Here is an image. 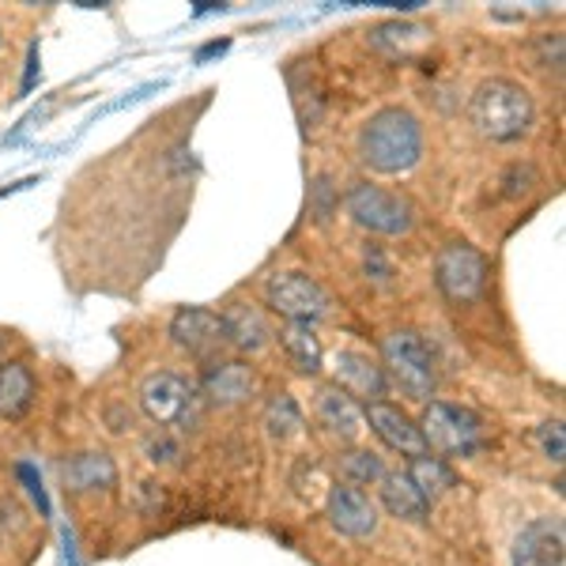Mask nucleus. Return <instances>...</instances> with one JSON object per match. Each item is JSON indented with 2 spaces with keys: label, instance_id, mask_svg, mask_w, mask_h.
<instances>
[{
  "label": "nucleus",
  "instance_id": "1",
  "mask_svg": "<svg viewBox=\"0 0 566 566\" xmlns=\"http://www.w3.org/2000/svg\"><path fill=\"white\" fill-rule=\"evenodd\" d=\"M359 155L378 175H405L423 155V129H419V122L408 109L386 106L363 125Z\"/></svg>",
  "mask_w": 566,
  "mask_h": 566
},
{
  "label": "nucleus",
  "instance_id": "2",
  "mask_svg": "<svg viewBox=\"0 0 566 566\" xmlns=\"http://www.w3.org/2000/svg\"><path fill=\"white\" fill-rule=\"evenodd\" d=\"M472 125L495 144L522 140L533 129V98L514 80H483L469 103Z\"/></svg>",
  "mask_w": 566,
  "mask_h": 566
},
{
  "label": "nucleus",
  "instance_id": "3",
  "mask_svg": "<svg viewBox=\"0 0 566 566\" xmlns=\"http://www.w3.org/2000/svg\"><path fill=\"white\" fill-rule=\"evenodd\" d=\"M381 359H386V381H392L408 400H427L438 386L434 355L427 348V340L412 328H400L381 340Z\"/></svg>",
  "mask_w": 566,
  "mask_h": 566
},
{
  "label": "nucleus",
  "instance_id": "4",
  "mask_svg": "<svg viewBox=\"0 0 566 566\" xmlns=\"http://www.w3.org/2000/svg\"><path fill=\"white\" fill-rule=\"evenodd\" d=\"M419 434H423V446L442 458H469V453L480 450V416L469 412V408L446 405V400H431L423 408V419H419Z\"/></svg>",
  "mask_w": 566,
  "mask_h": 566
},
{
  "label": "nucleus",
  "instance_id": "5",
  "mask_svg": "<svg viewBox=\"0 0 566 566\" xmlns=\"http://www.w3.org/2000/svg\"><path fill=\"white\" fill-rule=\"evenodd\" d=\"M264 295H269V306L276 314L298 325L322 322L328 306H333L328 303V291L314 276H306V272H276V276H269V283H264Z\"/></svg>",
  "mask_w": 566,
  "mask_h": 566
},
{
  "label": "nucleus",
  "instance_id": "6",
  "mask_svg": "<svg viewBox=\"0 0 566 566\" xmlns=\"http://www.w3.org/2000/svg\"><path fill=\"white\" fill-rule=\"evenodd\" d=\"M434 280L450 303H476L488 287V261L469 242H450L434 261Z\"/></svg>",
  "mask_w": 566,
  "mask_h": 566
},
{
  "label": "nucleus",
  "instance_id": "7",
  "mask_svg": "<svg viewBox=\"0 0 566 566\" xmlns=\"http://www.w3.org/2000/svg\"><path fill=\"white\" fill-rule=\"evenodd\" d=\"M348 212L355 223L374 234H405L412 227V205L389 189L370 186V181H359L348 193Z\"/></svg>",
  "mask_w": 566,
  "mask_h": 566
},
{
  "label": "nucleus",
  "instance_id": "8",
  "mask_svg": "<svg viewBox=\"0 0 566 566\" xmlns=\"http://www.w3.org/2000/svg\"><path fill=\"white\" fill-rule=\"evenodd\" d=\"M514 566H566L563 517H536L514 541Z\"/></svg>",
  "mask_w": 566,
  "mask_h": 566
},
{
  "label": "nucleus",
  "instance_id": "9",
  "mask_svg": "<svg viewBox=\"0 0 566 566\" xmlns=\"http://www.w3.org/2000/svg\"><path fill=\"white\" fill-rule=\"evenodd\" d=\"M328 522H333L336 533L352 536V541H367V536L378 533V510H374V502L363 495L359 488H352V483H336V488H328Z\"/></svg>",
  "mask_w": 566,
  "mask_h": 566
},
{
  "label": "nucleus",
  "instance_id": "10",
  "mask_svg": "<svg viewBox=\"0 0 566 566\" xmlns=\"http://www.w3.org/2000/svg\"><path fill=\"white\" fill-rule=\"evenodd\" d=\"M140 405L159 427H170V423H181V419L189 416V408H193V389H189V381H181L178 374L159 370L144 381Z\"/></svg>",
  "mask_w": 566,
  "mask_h": 566
},
{
  "label": "nucleus",
  "instance_id": "11",
  "mask_svg": "<svg viewBox=\"0 0 566 566\" xmlns=\"http://www.w3.org/2000/svg\"><path fill=\"white\" fill-rule=\"evenodd\" d=\"M170 336H175L178 348H186L189 355H197V359H208L219 344H227L219 314H212V310H200V306L178 310L175 322H170Z\"/></svg>",
  "mask_w": 566,
  "mask_h": 566
},
{
  "label": "nucleus",
  "instance_id": "12",
  "mask_svg": "<svg viewBox=\"0 0 566 566\" xmlns=\"http://www.w3.org/2000/svg\"><path fill=\"white\" fill-rule=\"evenodd\" d=\"M367 423H370V431L389 446V450L405 453V458H412V461L427 458L423 434H419V427L405 412H400V408L386 405V400H378V405H367Z\"/></svg>",
  "mask_w": 566,
  "mask_h": 566
},
{
  "label": "nucleus",
  "instance_id": "13",
  "mask_svg": "<svg viewBox=\"0 0 566 566\" xmlns=\"http://www.w3.org/2000/svg\"><path fill=\"white\" fill-rule=\"evenodd\" d=\"M386 374H381L378 363L363 352H340L336 355V389L348 392L355 400H367V405H378L386 397Z\"/></svg>",
  "mask_w": 566,
  "mask_h": 566
},
{
  "label": "nucleus",
  "instance_id": "14",
  "mask_svg": "<svg viewBox=\"0 0 566 566\" xmlns=\"http://www.w3.org/2000/svg\"><path fill=\"white\" fill-rule=\"evenodd\" d=\"M219 322H223L227 344H234L239 352H261L264 344H269V336H272V328L261 317V310L245 306V303H231L223 310V317H219Z\"/></svg>",
  "mask_w": 566,
  "mask_h": 566
},
{
  "label": "nucleus",
  "instance_id": "15",
  "mask_svg": "<svg viewBox=\"0 0 566 566\" xmlns=\"http://www.w3.org/2000/svg\"><path fill=\"white\" fill-rule=\"evenodd\" d=\"M381 506H386L392 517L412 522V525H423L427 514H431V502L419 495V488L408 480V472H386V476H381Z\"/></svg>",
  "mask_w": 566,
  "mask_h": 566
},
{
  "label": "nucleus",
  "instance_id": "16",
  "mask_svg": "<svg viewBox=\"0 0 566 566\" xmlns=\"http://www.w3.org/2000/svg\"><path fill=\"white\" fill-rule=\"evenodd\" d=\"M253 389H258V378L245 363H216L205 378V392L216 405H239V400L253 397Z\"/></svg>",
  "mask_w": 566,
  "mask_h": 566
},
{
  "label": "nucleus",
  "instance_id": "17",
  "mask_svg": "<svg viewBox=\"0 0 566 566\" xmlns=\"http://www.w3.org/2000/svg\"><path fill=\"white\" fill-rule=\"evenodd\" d=\"M370 42H374V50L389 53V57H412V53H419L427 42H431V31H427V27H419V23L392 20V23L374 27Z\"/></svg>",
  "mask_w": 566,
  "mask_h": 566
},
{
  "label": "nucleus",
  "instance_id": "18",
  "mask_svg": "<svg viewBox=\"0 0 566 566\" xmlns=\"http://www.w3.org/2000/svg\"><path fill=\"white\" fill-rule=\"evenodd\" d=\"M61 476L72 491H95V488H109L114 483V461L106 453H76L61 464Z\"/></svg>",
  "mask_w": 566,
  "mask_h": 566
},
{
  "label": "nucleus",
  "instance_id": "19",
  "mask_svg": "<svg viewBox=\"0 0 566 566\" xmlns=\"http://www.w3.org/2000/svg\"><path fill=\"white\" fill-rule=\"evenodd\" d=\"M34 397V378L27 370V363H4L0 367V416L20 419L31 408Z\"/></svg>",
  "mask_w": 566,
  "mask_h": 566
},
{
  "label": "nucleus",
  "instance_id": "20",
  "mask_svg": "<svg viewBox=\"0 0 566 566\" xmlns=\"http://www.w3.org/2000/svg\"><path fill=\"white\" fill-rule=\"evenodd\" d=\"M317 416H322V423L328 427V431L340 434V438H355L363 431L359 405H355L348 392H340V389L322 392V400H317Z\"/></svg>",
  "mask_w": 566,
  "mask_h": 566
},
{
  "label": "nucleus",
  "instance_id": "21",
  "mask_svg": "<svg viewBox=\"0 0 566 566\" xmlns=\"http://www.w3.org/2000/svg\"><path fill=\"white\" fill-rule=\"evenodd\" d=\"M280 344H283V352H287V359L295 363V370H303V374L322 370V344H317L310 325L287 322V328L280 333Z\"/></svg>",
  "mask_w": 566,
  "mask_h": 566
},
{
  "label": "nucleus",
  "instance_id": "22",
  "mask_svg": "<svg viewBox=\"0 0 566 566\" xmlns=\"http://www.w3.org/2000/svg\"><path fill=\"white\" fill-rule=\"evenodd\" d=\"M408 480L419 488V495L427 502H434L438 495H446V491L453 488V472L446 469L438 458H416L412 469H408Z\"/></svg>",
  "mask_w": 566,
  "mask_h": 566
},
{
  "label": "nucleus",
  "instance_id": "23",
  "mask_svg": "<svg viewBox=\"0 0 566 566\" xmlns=\"http://www.w3.org/2000/svg\"><path fill=\"white\" fill-rule=\"evenodd\" d=\"M264 427H269L272 438H291L298 434V427H303V416H298V405L287 397V392H280V397H272L269 412H264Z\"/></svg>",
  "mask_w": 566,
  "mask_h": 566
},
{
  "label": "nucleus",
  "instance_id": "24",
  "mask_svg": "<svg viewBox=\"0 0 566 566\" xmlns=\"http://www.w3.org/2000/svg\"><path fill=\"white\" fill-rule=\"evenodd\" d=\"M344 472L355 480V483H370V480H381L386 476V469H381V461L374 458L367 450H352L344 453Z\"/></svg>",
  "mask_w": 566,
  "mask_h": 566
},
{
  "label": "nucleus",
  "instance_id": "25",
  "mask_svg": "<svg viewBox=\"0 0 566 566\" xmlns=\"http://www.w3.org/2000/svg\"><path fill=\"white\" fill-rule=\"evenodd\" d=\"M541 446H544L547 461L563 464V458H566V431H563L559 419H555V423H544L541 427Z\"/></svg>",
  "mask_w": 566,
  "mask_h": 566
},
{
  "label": "nucleus",
  "instance_id": "26",
  "mask_svg": "<svg viewBox=\"0 0 566 566\" xmlns=\"http://www.w3.org/2000/svg\"><path fill=\"white\" fill-rule=\"evenodd\" d=\"M148 453H151V461H175V458H178V446L170 442L167 434H163V438H151V442H148Z\"/></svg>",
  "mask_w": 566,
  "mask_h": 566
},
{
  "label": "nucleus",
  "instance_id": "27",
  "mask_svg": "<svg viewBox=\"0 0 566 566\" xmlns=\"http://www.w3.org/2000/svg\"><path fill=\"white\" fill-rule=\"evenodd\" d=\"M367 272H374L378 280H389V264L381 258V250H367Z\"/></svg>",
  "mask_w": 566,
  "mask_h": 566
},
{
  "label": "nucleus",
  "instance_id": "28",
  "mask_svg": "<svg viewBox=\"0 0 566 566\" xmlns=\"http://www.w3.org/2000/svg\"><path fill=\"white\" fill-rule=\"evenodd\" d=\"M34 72H39V50L31 45V61H27V80H23V91H31L34 84Z\"/></svg>",
  "mask_w": 566,
  "mask_h": 566
},
{
  "label": "nucleus",
  "instance_id": "29",
  "mask_svg": "<svg viewBox=\"0 0 566 566\" xmlns=\"http://www.w3.org/2000/svg\"><path fill=\"white\" fill-rule=\"evenodd\" d=\"M223 50H227V42H212L208 50H200V53H197V61H208L212 53H223Z\"/></svg>",
  "mask_w": 566,
  "mask_h": 566
},
{
  "label": "nucleus",
  "instance_id": "30",
  "mask_svg": "<svg viewBox=\"0 0 566 566\" xmlns=\"http://www.w3.org/2000/svg\"><path fill=\"white\" fill-rule=\"evenodd\" d=\"M0 348H4V333H0Z\"/></svg>",
  "mask_w": 566,
  "mask_h": 566
}]
</instances>
